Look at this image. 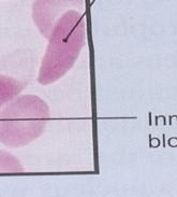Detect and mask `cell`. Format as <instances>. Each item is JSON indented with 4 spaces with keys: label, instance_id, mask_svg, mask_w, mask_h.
<instances>
[{
    "label": "cell",
    "instance_id": "obj_5",
    "mask_svg": "<svg viewBox=\"0 0 177 197\" xmlns=\"http://www.w3.org/2000/svg\"><path fill=\"white\" fill-rule=\"evenodd\" d=\"M24 167L11 153L0 151V174H23Z\"/></svg>",
    "mask_w": 177,
    "mask_h": 197
},
{
    "label": "cell",
    "instance_id": "obj_1",
    "mask_svg": "<svg viewBox=\"0 0 177 197\" xmlns=\"http://www.w3.org/2000/svg\"><path fill=\"white\" fill-rule=\"evenodd\" d=\"M47 39L38 73L41 85L56 82L74 66L87 41L85 15L76 10L66 12L55 23Z\"/></svg>",
    "mask_w": 177,
    "mask_h": 197
},
{
    "label": "cell",
    "instance_id": "obj_9",
    "mask_svg": "<svg viewBox=\"0 0 177 197\" xmlns=\"http://www.w3.org/2000/svg\"><path fill=\"white\" fill-rule=\"evenodd\" d=\"M174 122H176V124H177V115H170V117H169L170 126H172V125L174 124Z\"/></svg>",
    "mask_w": 177,
    "mask_h": 197
},
{
    "label": "cell",
    "instance_id": "obj_6",
    "mask_svg": "<svg viewBox=\"0 0 177 197\" xmlns=\"http://www.w3.org/2000/svg\"><path fill=\"white\" fill-rule=\"evenodd\" d=\"M149 147L150 148H154V149H156V148H159L161 146V141L159 138L157 137H151V135L149 136Z\"/></svg>",
    "mask_w": 177,
    "mask_h": 197
},
{
    "label": "cell",
    "instance_id": "obj_2",
    "mask_svg": "<svg viewBox=\"0 0 177 197\" xmlns=\"http://www.w3.org/2000/svg\"><path fill=\"white\" fill-rule=\"evenodd\" d=\"M51 117L47 102L37 95H18L0 110V142L25 147L43 134Z\"/></svg>",
    "mask_w": 177,
    "mask_h": 197
},
{
    "label": "cell",
    "instance_id": "obj_10",
    "mask_svg": "<svg viewBox=\"0 0 177 197\" xmlns=\"http://www.w3.org/2000/svg\"><path fill=\"white\" fill-rule=\"evenodd\" d=\"M161 144H162V147H163V148L166 147V136H165V134L162 135V142H161Z\"/></svg>",
    "mask_w": 177,
    "mask_h": 197
},
{
    "label": "cell",
    "instance_id": "obj_11",
    "mask_svg": "<svg viewBox=\"0 0 177 197\" xmlns=\"http://www.w3.org/2000/svg\"><path fill=\"white\" fill-rule=\"evenodd\" d=\"M152 122H151V112H149V125L151 126Z\"/></svg>",
    "mask_w": 177,
    "mask_h": 197
},
{
    "label": "cell",
    "instance_id": "obj_3",
    "mask_svg": "<svg viewBox=\"0 0 177 197\" xmlns=\"http://www.w3.org/2000/svg\"><path fill=\"white\" fill-rule=\"evenodd\" d=\"M84 0H36L32 4V19L44 38L50 37L52 28L66 12H83Z\"/></svg>",
    "mask_w": 177,
    "mask_h": 197
},
{
    "label": "cell",
    "instance_id": "obj_4",
    "mask_svg": "<svg viewBox=\"0 0 177 197\" xmlns=\"http://www.w3.org/2000/svg\"><path fill=\"white\" fill-rule=\"evenodd\" d=\"M26 85L25 81L0 73V110L21 94Z\"/></svg>",
    "mask_w": 177,
    "mask_h": 197
},
{
    "label": "cell",
    "instance_id": "obj_7",
    "mask_svg": "<svg viewBox=\"0 0 177 197\" xmlns=\"http://www.w3.org/2000/svg\"><path fill=\"white\" fill-rule=\"evenodd\" d=\"M159 123H160L161 125H166V117H164V115H157L156 117H155V125L156 126H159Z\"/></svg>",
    "mask_w": 177,
    "mask_h": 197
},
{
    "label": "cell",
    "instance_id": "obj_8",
    "mask_svg": "<svg viewBox=\"0 0 177 197\" xmlns=\"http://www.w3.org/2000/svg\"><path fill=\"white\" fill-rule=\"evenodd\" d=\"M169 147L171 148H177V137H171L169 138L168 142H166Z\"/></svg>",
    "mask_w": 177,
    "mask_h": 197
}]
</instances>
